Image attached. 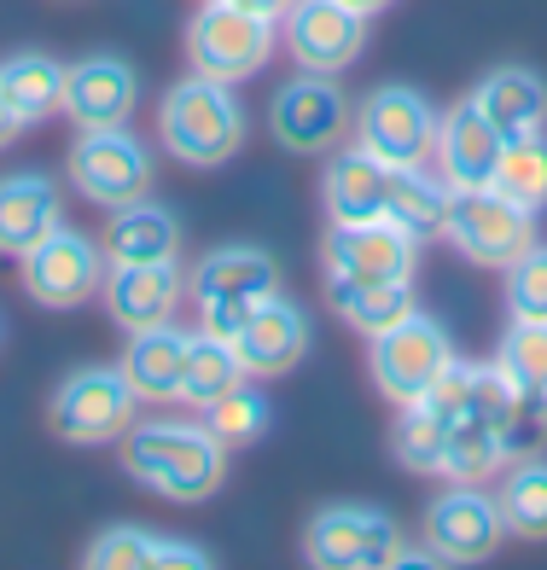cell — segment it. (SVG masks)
Returning <instances> with one entry per match:
<instances>
[{
    "label": "cell",
    "mask_w": 547,
    "mask_h": 570,
    "mask_svg": "<svg viewBox=\"0 0 547 570\" xmlns=\"http://www.w3.org/2000/svg\"><path fill=\"white\" fill-rule=\"evenodd\" d=\"M321 263L326 279H350V285H390V279H413L420 263V239L390 216L373 222H332L321 239Z\"/></svg>",
    "instance_id": "11"
},
{
    "label": "cell",
    "mask_w": 547,
    "mask_h": 570,
    "mask_svg": "<svg viewBox=\"0 0 547 570\" xmlns=\"http://www.w3.org/2000/svg\"><path fill=\"white\" fill-rule=\"evenodd\" d=\"M437 117L442 111L431 106L420 88L384 82V88H373L368 99H361V111H355V146L373 151V158L390 164V169H413V164H426L431 146H437Z\"/></svg>",
    "instance_id": "7"
},
{
    "label": "cell",
    "mask_w": 547,
    "mask_h": 570,
    "mask_svg": "<svg viewBox=\"0 0 547 570\" xmlns=\"http://www.w3.org/2000/svg\"><path fill=\"white\" fill-rule=\"evenodd\" d=\"M390 443H397V460L408 472L442 478V407H437V396L397 407V436H390Z\"/></svg>",
    "instance_id": "33"
},
{
    "label": "cell",
    "mask_w": 547,
    "mask_h": 570,
    "mask_svg": "<svg viewBox=\"0 0 547 570\" xmlns=\"http://www.w3.org/2000/svg\"><path fill=\"white\" fill-rule=\"evenodd\" d=\"M180 279L175 263H111L106 279H99V297H106V315L123 326V332H146V326H164L175 315Z\"/></svg>",
    "instance_id": "19"
},
{
    "label": "cell",
    "mask_w": 547,
    "mask_h": 570,
    "mask_svg": "<svg viewBox=\"0 0 547 570\" xmlns=\"http://www.w3.org/2000/svg\"><path fill=\"white\" fill-rule=\"evenodd\" d=\"M99 245H106V263H175L180 256V222L164 204L135 198V204H117L111 210Z\"/></svg>",
    "instance_id": "24"
},
{
    "label": "cell",
    "mask_w": 547,
    "mask_h": 570,
    "mask_svg": "<svg viewBox=\"0 0 547 570\" xmlns=\"http://www.w3.org/2000/svg\"><path fill=\"white\" fill-rule=\"evenodd\" d=\"M88 564L94 570H211L216 559L198 541H180V535L146 530V524H111L94 535Z\"/></svg>",
    "instance_id": "21"
},
{
    "label": "cell",
    "mask_w": 547,
    "mask_h": 570,
    "mask_svg": "<svg viewBox=\"0 0 547 570\" xmlns=\"http://www.w3.org/2000/svg\"><path fill=\"white\" fill-rule=\"evenodd\" d=\"M455 361H460L455 338L442 332V321L420 315V308H408L397 326H384V332L368 338V373L379 384V396L397 402V407L420 402L431 384L455 367Z\"/></svg>",
    "instance_id": "4"
},
{
    "label": "cell",
    "mask_w": 547,
    "mask_h": 570,
    "mask_svg": "<svg viewBox=\"0 0 547 570\" xmlns=\"http://www.w3.org/2000/svg\"><path fill=\"white\" fill-rule=\"evenodd\" d=\"M489 187L501 193L507 204H518V210L541 216V210H547V140H541V135H518V140H507L501 169H495Z\"/></svg>",
    "instance_id": "32"
},
{
    "label": "cell",
    "mask_w": 547,
    "mask_h": 570,
    "mask_svg": "<svg viewBox=\"0 0 547 570\" xmlns=\"http://www.w3.org/2000/svg\"><path fill=\"white\" fill-rule=\"evenodd\" d=\"M274 59V23L233 0H204L187 23V65L216 82H245Z\"/></svg>",
    "instance_id": "6"
},
{
    "label": "cell",
    "mask_w": 547,
    "mask_h": 570,
    "mask_svg": "<svg viewBox=\"0 0 547 570\" xmlns=\"http://www.w3.org/2000/svg\"><path fill=\"white\" fill-rule=\"evenodd\" d=\"M245 361L233 350V338H216V332H193L187 338V367H180V402L187 407H211L222 402L233 384H245Z\"/></svg>",
    "instance_id": "28"
},
{
    "label": "cell",
    "mask_w": 547,
    "mask_h": 570,
    "mask_svg": "<svg viewBox=\"0 0 547 570\" xmlns=\"http://www.w3.org/2000/svg\"><path fill=\"white\" fill-rule=\"evenodd\" d=\"M70 187L94 198L99 210H117V204H135V198H152V151L140 135L128 128H82L70 146Z\"/></svg>",
    "instance_id": "8"
},
{
    "label": "cell",
    "mask_w": 547,
    "mask_h": 570,
    "mask_svg": "<svg viewBox=\"0 0 547 570\" xmlns=\"http://www.w3.org/2000/svg\"><path fill=\"white\" fill-rule=\"evenodd\" d=\"M106 245L88 239L76 227H53L41 245H30L18 256V274H23V292H30L41 308H76L99 292L106 279Z\"/></svg>",
    "instance_id": "12"
},
{
    "label": "cell",
    "mask_w": 547,
    "mask_h": 570,
    "mask_svg": "<svg viewBox=\"0 0 547 570\" xmlns=\"http://www.w3.org/2000/svg\"><path fill=\"white\" fill-rule=\"evenodd\" d=\"M442 239H449L466 263H478V268H512L518 256L536 245V216L518 210V204H507L495 187L455 193Z\"/></svg>",
    "instance_id": "10"
},
{
    "label": "cell",
    "mask_w": 547,
    "mask_h": 570,
    "mask_svg": "<svg viewBox=\"0 0 547 570\" xmlns=\"http://www.w3.org/2000/svg\"><path fill=\"white\" fill-rule=\"evenodd\" d=\"M501 151H507V135L495 122H483V111L472 106V99H460L455 111L437 117V175L449 180L455 193H478L495 180V169H501Z\"/></svg>",
    "instance_id": "17"
},
{
    "label": "cell",
    "mask_w": 547,
    "mask_h": 570,
    "mask_svg": "<svg viewBox=\"0 0 547 570\" xmlns=\"http://www.w3.org/2000/svg\"><path fill=\"white\" fill-rule=\"evenodd\" d=\"M344 7H355V12L373 18V12H384V7H397V0H344Z\"/></svg>",
    "instance_id": "38"
},
{
    "label": "cell",
    "mask_w": 547,
    "mask_h": 570,
    "mask_svg": "<svg viewBox=\"0 0 547 570\" xmlns=\"http://www.w3.org/2000/svg\"><path fill=\"white\" fill-rule=\"evenodd\" d=\"M268 128L285 151H297V158H321L344 140L350 128V94L338 88V76H321V70H303L292 76L274 106H268Z\"/></svg>",
    "instance_id": "13"
},
{
    "label": "cell",
    "mask_w": 547,
    "mask_h": 570,
    "mask_svg": "<svg viewBox=\"0 0 547 570\" xmlns=\"http://www.w3.org/2000/svg\"><path fill=\"white\" fill-rule=\"evenodd\" d=\"M233 350H240L245 361V373L251 379H280V373H292L297 361L309 355V315L292 303V297H263L245 315V326L233 332Z\"/></svg>",
    "instance_id": "18"
},
{
    "label": "cell",
    "mask_w": 547,
    "mask_h": 570,
    "mask_svg": "<svg viewBox=\"0 0 547 570\" xmlns=\"http://www.w3.org/2000/svg\"><path fill=\"white\" fill-rule=\"evenodd\" d=\"M0 94L12 99V111L23 117V128L47 122L53 111H65V65L53 53H12L0 59Z\"/></svg>",
    "instance_id": "27"
},
{
    "label": "cell",
    "mask_w": 547,
    "mask_h": 570,
    "mask_svg": "<svg viewBox=\"0 0 547 570\" xmlns=\"http://www.w3.org/2000/svg\"><path fill=\"white\" fill-rule=\"evenodd\" d=\"M18 135H23V117L12 111V99H7V94H0V151H7V146H12Z\"/></svg>",
    "instance_id": "36"
},
{
    "label": "cell",
    "mask_w": 547,
    "mask_h": 570,
    "mask_svg": "<svg viewBox=\"0 0 547 570\" xmlns=\"http://www.w3.org/2000/svg\"><path fill=\"white\" fill-rule=\"evenodd\" d=\"M507 541L501 507L483 483H449L442 495H431L426 507V548L442 564H483L495 559V548Z\"/></svg>",
    "instance_id": "14"
},
{
    "label": "cell",
    "mask_w": 547,
    "mask_h": 570,
    "mask_svg": "<svg viewBox=\"0 0 547 570\" xmlns=\"http://www.w3.org/2000/svg\"><path fill=\"white\" fill-rule=\"evenodd\" d=\"M495 373L525 407L547 413V321H512L495 350Z\"/></svg>",
    "instance_id": "29"
},
{
    "label": "cell",
    "mask_w": 547,
    "mask_h": 570,
    "mask_svg": "<svg viewBox=\"0 0 547 570\" xmlns=\"http://www.w3.org/2000/svg\"><path fill=\"white\" fill-rule=\"evenodd\" d=\"M140 106V70L117 53H88L65 65V117L76 128H117Z\"/></svg>",
    "instance_id": "16"
},
{
    "label": "cell",
    "mask_w": 547,
    "mask_h": 570,
    "mask_svg": "<svg viewBox=\"0 0 547 570\" xmlns=\"http://www.w3.org/2000/svg\"><path fill=\"white\" fill-rule=\"evenodd\" d=\"M280 36H285V53L297 59V70L338 76L368 47V12L344 7V0H292V12L280 18Z\"/></svg>",
    "instance_id": "15"
},
{
    "label": "cell",
    "mask_w": 547,
    "mask_h": 570,
    "mask_svg": "<svg viewBox=\"0 0 547 570\" xmlns=\"http://www.w3.org/2000/svg\"><path fill=\"white\" fill-rule=\"evenodd\" d=\"M233 7H245V12H256V18H268V23H280L285 12H292V0H233Z\"/></svg>",
    "instance_id": "37"
},
{
    "label": "cell",
    "mask_w": 547,
    "mask_h": 570,
    "mask_svg": "<svg viewBox=\"0 0 547 570\" xmlns=\"http://www.w3.org/2000/svg\"><path fill=\"white\" fill-rule=\"evenodd\" d=\"M158 140L187 169L227 164L245 146V106L233 94V82H216V76H198V70L180 76L158 106Z\"/></svg>",
    "instance_id": "2"
},
{
    "label": "cell",
    "mask_w": 547,
    "mask_h": 570,
    "mask_svg": "<svg viewBox=\"0 0 547 570\" xmlns=\"http://www.w3.org/2000/svg\"><path fill=\"white\" fill-rule=\"evenodd\" d=\"M507 308L512 321H547V245H530L507 268Z\"/></svg>",
    "instance_id": "35"
},
{
    "label": "cell",
    "mask_w": 547,
    "mask_h": 570,
    "mask_svg": "<svg viewBox=\"0 0 547 570\" xmlns=\"http://www.w3.org/2000/svg\"><path fill=\"white\" fill-rule=\"evenodd\" d=\"M187 338L193 332H175L164 326H146V332H128V350H123V379L135 384L140 402H175L180 396V367H187Z\"/></svg>",
    "instance_id": "25"
},
{
    "label": "cell",
    "mask_w": 547,
    "mask_h": 570,
    "mask_svg": "<svg viewBox=\"0 0 547 570\" xmlns=\"http://www.w3.org/2000/svg\"><path fill=\"white\" fill-rule=\"evenodd\" d=\"M274 292H280V263L263 245H216L187 274V297L198 303L204 332H216V338H233L251 308Z\"/></svg>",
    "instance_id": "3"
},
{
    "label": "cell",
    "mask_w": 547,
    "mask_h": 570,
    "mask_svg": "<svg viewBox=\"0 0 547 570\" xmlns=\"http://www.w3.org/2000/svg\"><path fill=\"white\" fill-rule=\"evenodd\" d=\"M135 384L123 379V367H76L59 379L53 402H47V431L70 449H99V443H123V431L135 425Z\"/></svg>",
    "instance_id": "5"
},
{
    "label": "cell",
    "mask_w": 547,
    "mask_h": 570,
    "mask_svg": "<svg viewBox=\"0 0 547 570\" xmlns=\"http://www.w3.org/2000/svg\"><path fill=\"white\" fill-rule=\"evenodd\" d=\"M402 548V524L384 507L338 501L321 507L303 530V559L321 570H384Z\"/></svg>",
    "instance_id": "9"
},
{
    "label": "cell",
    "mask_w": 547,
    "mask_h": 570,
    "mask_svg": "<svg viewBox=\"0 0 547 570\" xmlns=\"http://www.w3.org/2000/svg\"><path fill=\"white\" fill-rule=\"evenodd\" d=\"M268 420H274V407H268V396L256 391L251 379H245V384H233V391H227L222 402L204 407V425H211L227 449H245V443H256V436L268 431Z\"/></svg>",
    "instance_id": "34"
},
{
    "label": "cell",
    "mask_w": 547,
    "mask_h": 570,
    "mask_svg": "<svg viewBox=\"0 0 547 570\" xmlns=\"http://www.w3.org/2000/svg\"><path fill=\"white\" fill-rule=\"evenodd\" d=\"M53 227H65V193L47 169L0 175V256H23Z\"/></svg>",
    "instance_id": "20"
},
{
    "label": "cell",
    "mask_w": 547,
    "mask_h": 570,
    "mask_svg": "<svg viewBox=\"0 0 547 570\" xmlns=\"http://www.w3.org/2000/svg\"><path fill=\"white\" fill-rule=\"evenodd\" d=\"M321 204L332 222H373L390 210V164H379L373 151L344 146L332 151L321 169Z\"/></svg>",
    "instance_id": "22"
},
{
    "label": "cell",
    "mask_w": 547,
    "mask_h": 570,
    "mask_svg": "<svg viewBox=\"0 0 547 570\" xmlns=\"http://www.w3.org/2000/svg\"><path fill=\"white\" fill-rule=\"evenodd\" d=\"M472 106L483 111V122L501 128L507 140L541 135V122H547V82L530 65H495L489 76H478Z\"/></svg>",
    "instance_id": "23"
},
{
    "label": "cell",
    "mask_w": 547,
    "mask_h": 570,
    "mask_svg": "<svg viewBox=\"0 0 547 570\" xmlns=\"http://www.w3.org/2000/svg\"><path fill=\"white\" fill-rule=\"evenodd\" d=\"M495 507H501V524L518 541H547V460L525 454L507 472V483L495 489Z\"/></svg>",
    "instance_id": "31"
},
{
    "label": "cell",
    "mask_w": 547,
    "mask_h": 570,
    "mask_svg": "<svg viewBox=\"0 0 547 570\" xmlns=\"http://www.w3.org/2000/svg\"><path fill=\"white\" fill-rule=\"evenodd\" d=\"M326 303L338 308V321L355 332H384L413 308V279H390V285H350V279H326Z\"/></svg>",
    "instance_id": "30"
},
{
    "label": "cell",
    "mask_w": 547,
    "mask_h": 570,
    "mask_svg": "<svg viewBox=\"0 0 547 570\" xmlns=\"http://www.w3.org/2000/svg\"><path fill=\"white\" fill-rule=\"evenodd\" d=\"M123 472L164 501H211L227 472V443L198 420H146L123 431Z\"/></svg>",
    "instance_id": "1"
},
{
    "label": "cell",
    "mask_w": 547,
    "mask_h": 570,
    "mask_svg": "<svg viewBox=\"0 0 547 570\" xmlns=\"http://www.w3.org/2000/svg\"><path fill=\"white\" fill-rule=\"evenodd\" d=\"M449 204H455V187L442 175H431L426 164L413 169H390V222L408 227L413 239H442V227H449Z\"/></svg>",
    "instance_id": "26"
}]
</instances>
